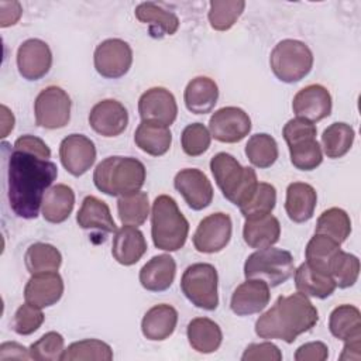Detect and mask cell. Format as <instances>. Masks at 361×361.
I'll return each mask as SVG.
<instances>
[{"mask_svg": "<svg viewBox=\"0 0 361 361\" xmlns=\"http://www.w3.org/2000/svg\"><path fill=\"white\" fill-rule=\"evenodd\" d=\"M58 176L49 159L14 149L8 158L7 195L11 210L23 219H35L48 188Z\"/></svg>", "mask_w": 361, "mask_h": 361, "instance_id": "obj_1", "label": "cell"}, {"mask_svg": "<svg viewBox=\"0 0 361 361\" xmlns=\"http://www.w3.org/2000/svg\"><path fill=\"white\" fill-rule=\"evenodd\" d=\"M319 322L314 305L300 292L279 296L274 306L255 322V333L265 340L293 343L298 336L309 331Z\"/></svg>", "mask_w": 361, "mask_h": 361, "instance_id": "obj_2", "label": "cell"}, {"mask_svg": "<svg viewBox=\"0 0 361 361\" xmlns=\"http://www.w3.org/2000/svg\"><path fill=\"white\" fill-rule=\"evenodd\" d=\"M147 171L141 161L133 157H107L93 172L94 186L109 196H128L141 190Z\"/></svg>", "mask_w": 361, "mask_h": 361, "instance_id": "obj_3", "label": "cell"}, {"mask_svg": "<svg viewBox=\"0 0 361 361\" xmlns=\"http://www.w3.org/2000/svg\"><path fill=\"white\" fill-rule=\"evenodd\" d=\"M189 234V223L169 195L155 197L151 209V237L162 251L180 250Z\"/></svg>", "mask_w": 361, "mask_h": 361, "instance_id": "obj_4", "label": "cell"}, {"mask_svg": "<svg viewBox=\"0 0 361 361\" xmlns=\"http://www.w3.org/2000/svg\"><path fill=\"white\" fill-rule=\"evenodd\" d=\"M210 171L223 196L238 207L247 203L257 189V172L251 166H243L227 152H219L210 159Z\"/></svg>", "mask_w": 361, "mask_h": 361, "instance_id": "obj_5", "label": "cell"}, {"mask_svg": "<svg viewBox=\"0 0 361 361\" xmlns=\"http://www.w3.org/2000/svg\"><path fill=\"white\" fill-rule=\"evenodd\" d=\"M274 75L285 83L302 80L313 68V54L310 48L299 39L279 41L269 56Z\"/></svg>", "mask_w": 361, "mask_h": 361, "instance_id": "obj_6", "label": "cell"}, {"mask_svg": "<svg viewBox=\"0 0 361 361\" xmlns=\"http://www.w3.org/2000/svg\"><path fill=\"white\" fill-rule=\"evenodd\" d=\"M295 272L293 257L282 248H261L248 255L244 264V276L265 281L269 286L286 282Z\"/></svg>", "mask_w": 361, "mask_h": 361, "instance_id": "obj_7", "label": "cell"}, {"mask_svg": "<svg viewBox=\"0 0 361 361\" xmlns=\"http://www.w3.org/2000/svg\"><path fill=\"white\" fill-rule=\"evenodd\" d=\"M217 283V271L207 262L189 265L180 278V289L186 299L204 310H214L219 306Z\"/></svg>", "mask_w": 361, "mask_h": 361, "instance_id": "obj_8", "label": "cell"}, {"mask_svg": "<svg viewBox=\"0 0 361 361\" xmlns=\"http://www.w3.org/2000/svg\"><path fill=\"white\" fill-rule=\"evenodd\" d=\"M71 97L62 87L48 86L35 97V123L38 127L48 130L62 128L71 120Z\"/></svg>", "mask_w": 361, "mask_h": 361, "instance_id": "obj_9", "label": "cell"}, {"mask_svg": "<svg viewBox=\"0 0 361 361\" xmlns=\"http://www.w3.org/2000/svg\"><path fill=\"white\" fill-rule=\"evenodd\" d=\"M96 72L106 79L124 76L133 63V49L124 39L109 38L102 41L93 54Z\"/></svg>", "mask_w": 361, "mask_h": 361, "instance_id": "obj_10", "label": "cell"}, {"mask_svg": "<svg viewBox=\"0 0 361 361\" xmlns=\"http://www.w3.org/2000/svg\"><path fill=\"white\" fill-rule=\"evenodd\" d=\"M233 231L231 217L223 212L212 213L200 220L195 234L193 245L199 252L214 254L226 248Z\"/></svg>", "mask_w": 361, "mask_h": 361, "instance_id": "obj_11", "label": "cell"}, {"mask_svg": "<svg viewBox=\"0 0 361 361\" xmlns=\"http://www.w3.org/2000/svg\"><path fill=\"white\" fill-rule=\"evenodd\" d=\"M210 135L227 144L244 140L251 131V118L240 107L227 106L214 111L209 120Z\"/></svg>", "mask_w": 361, "mask_h": 361, "instance_id": "obj_12", "label": "cell"}, {"mask_svg": "<svg viewBox=\"0 0 361 361\" xmlns=\"http://www.w3.org/2000/svg\"><path fill=\"white\" fill-rule=\"evenodd\" d=\"M59 158L71 175L82 176L96 161L94 142L83 134H71L61 141Z\"/></svg>", "mask_w": 361, "mask_h": 361, "instance_id": "obj_13", "label": "cell"}, {"mask_svg": "<svg viewBox=\"0 0 361 361\" xmlns=\"http://www.w3.org/2000/svg\"><path fill=\"white\" fill-rule=\"evenodd\" d=\"M52 65L49 45L39 38L25 39L17 49L18 73L27 80L44 78Z\"/></svg>", "mask_w": 361, "mask_h": 361, "instance_id": "obj_14", "label": "cell"}, {"mask_svg": "<svg viewBox=\"0 0 361 361\" xmlns=\"http://www.w3.org/2000/svg\"><path fill=\"white\" fill-rule=\"evenodd\" d=\"M141 121H154L169 127L178 116L175 96L165 87L157 86L145 90L138 100Z\"/></svg>", "mask_w": 361, "mask_h": 361, "instance_id": "obj_15", "label": "cell"}, {"mask_svg": "<svg viewBox=\"0 0 361 361\" xmlns=\"http://www.w3.org/2000/svg\"><path fill=\"white\" fill-rule=\"evenodd\" d=\"M173 186L193 210H203L213 200V186L200 169L186 168L179 171L173 178Z\"/></svg>", "mask_w": 361, "mask_h": 361, "instance_id": "obj_16", "label": "cell"}, {"mask_svg": "<svg viewBox=\"0 0 361 361\" xmlns=\"http://www.w3.org/2000/svg\"><path fill=\"white\" fill-rule=\"evenodd\" d=\"M90 127L103 137H117L128 126V113L124 104L114 99L97 102L89 113Z\"/></svg>", "mask_w": 361, "mask_h": 361, "instance_id": "obj_17", "label": "cell"}, {"mask_svg": "<svg viewBox=\"0 0 361 361\" xmlns=\"http://www.w3.org/2000/svg\"><path fill=\"white\" fill-rule=\"evenodd\" d=\"M331 106L330 92L317 83L300 89L292 100V110L296 117L306 118L312 123H317L329 117Z\"/></svg>", "mask_w": 361, "mask_h": 361, "instance_id": "obj_18", "label": "cell"}, {"mask_svg": "<svg viewBox=\"0 0 361 361\" xmlns=\"http://www.w3.org/2000/svg\"><path fill=\"white\" fill-rule=\"evenodd\" d=\"M269 299V285L262 279L248 278L234 289L230 307L237 316H250L264 310Z\"/></svg>", "mask_w": 361, "mask_h": 361, "instance_id": "obj_19", "label": "cell"}, {"mask_svg": "<svg viewBox=\"0 0 361 361\" xmlns=\"http://www.w3.org/2000/svg\"><path fill=\"white\" fill-rule=\"evenodd\" d=\"M62 295L63 281L58 271L31 275L24 288L25 302L39 309L55 305L56 302H59Z\"/></svg>", "mask_w": 361, "mask_h": 361, "instance_id": "obj_20", "label": "cell"}, {"mask_svg": "<svg viewBox=\"0 0 361 361\" xmlns=\"http://www.w3.org/2000/svg\"><path fill=\"white\" fill-rule=\"evenodd\" d=\"M145 251H147L145 237L137 227L123 224V227L114 233L113 244H111V255L118 264L124 267L134 265L141 259Z\"/></svg>", "mask_w": 361, "mask_h": 361, "instance_id": "obj_21", "label": "cell"}, {"mask_svg": "<svg viewBox=\"0 0 361 361\" xmlns=\"http://www.w3.org/2000/svg\"><path fill=\"white\" fill-rule=\"evenodd\" d=\"M176 275V262L169 254L152 257L140 269V283L149 292H164L171 288Z\"/></svg>", "mask_w": 361, "mask_h": 361, "instance_id": "obj_22", "label": "cell"}, {"mask_svg": "<svg viewBox=\"0 0 361 361\" xmlns=\"http://www.w3.org/2000/svg\"><path fill=\"white\" fill-rule=\"evenodd\" d=\"M138 21L148 25V34L152 38L173 35L179 28V18L173 11L164 8L152 1L140 3L134 11Z\"/></svg>", "mask_w": 361, "mask_h": 361, "instance_id": "obj_23", "label": "cell"}, {"mask_svg": "<svg viewBox=\"0 0 361 361\" xmlns=\"http://www.w3.org/2000/svg\"><path fill=\"white\" fill-rule=\"evenodd\" d=\"M178 323V312L173 306L161 303L152 306L141 320V331L147 340L162 341L172 336Z\"/></svg>", "mask_w": 361, "mask_h": 361, "instance_id": "obj_24", "label": "cell"}, {"mask_svg": "<svg viewBox=\"0 0 361 361\" xmlns=\"http://www.w3.org/2000/svg\"><path fill=\"white\" fill-rule=\"evenodd\" d=\"M317 203L314 188L305 182H293L286 189L285 210L293 223H305L313 217Z\"/></svg>", "mask_w": 361, "mask_h": 361, "instance_id": "obj_25", "label": "cell"}, {"mask_svg": "<svg viewBox=\"0 0 361 361\" xmlns=\"http://www.w3.org/2000/svg\"><path fill=\"white\" fill-rule=\"evenodd\" d=\"M219 99L217 83L207 76L193 78L185 87L183 102L193 114H206L213 110Z\"/></svg>", "mask_w": 361, "mask_h": 361, "instance_id": "obj_26", "label": "cell"}, {"mask_svg": "<svg viewBox=\"0 0 361 361\" xmlns=\"http://www.w3.org/2000/svg\"><path fill=\"white\" fill-rule=\"evenodd\" d=\"M135 145L148 155L161 157L166 154L172 144V133L169 127L154 123L141 121L134 133Z\"/></svg>", "mask_w": 361, "mask_h": 361, "instance_id": "obj_27", "label": "cell"}, {"mask_svg": "<svg viewBox=\"0 0 361 361\" xmlns=\"http://www.w3.org/2000/svg\"><path fill=\"white\" fill-rule=\"evenodd\" d=\"M76 221L83 230L116 233L117 227L106 202L96 196H86L76 214Z\"/></svg>", "mask_w": 361, "mask_h": 361, "instance_id": "obj_28", "label": "cell"}, {"mask_svg": "<svg viewBox=\"0 0 361 361\" xmlns=\"http://www.w3.org/2000/svg\"><path fill=\"white\" fill-rule=\"evenodd\" d=\"M75 206V193L71 186L58 183L49 188L42 199L41 213L42 217L54 224L65 221Z\"/></svg>", "mask_w": 361, "mask_h": 361, "instance_id": "obj_29", "label": "cell"}, {"mask_svg": "<svg viewBox=\"0 0 361 361\" xmlns=\"http://www.w3.org/2000/svg\"><path fill=\"white\" fill-rule=\"evenodd\" d=\"M190 347L202 354H212L219 350L223 341L220 326L209 317H196L186 329Z\"/></svg>", "mask_w": 361, "mask_h": 361, "instance_id": "obj_30", "label": "cell"}, {"mask_svg": "<svg viewBox=\"0 0 361 361\" xmlns=\"http://www.w3.org/2000/svg\"><path fill=\"white\" fill-rule=\"evenodd\" d=\"M243 237L245 244L251 248L261 250L272 247L274 244L278 243L281 237L279 220L272 214L245 220Z\"/></svg>", "mask_w": 361, "mask_h": 361, "instance_id": "obj_31", "label": "cell"}, {"mask_svg": "<svg viewBox=\"0 0 361 361\" xmlns=\"http://www.w3.org/2000/svg\"><path fill=\"white\" fill-rule=\"evenodd\" d=\"M295 286L298 292L303 293L305 296L317 299L329 298L337 288L330 275L313 269L306 262L300 264L299 268L295 269Z\"/></svg>", "mask_w": 361, "mask_h": 361, "instance_id": "obj_32", "label": "cell"}, {"mask_svg": "<svg viewBox=\"0 0 361 361\" xmlns=\"http://www.w3.org/2000/svg\"><path fill=\"white\" fill-rule=\"evenodd\" d=\"M341 244L334 241L333 238L324 235V234H314L305 250L306 255V264H309L313 269L330 275L331 267L341 251ZM331 276V275H330Z\"/></svg>", "mask_w": 361, "mask_h": 361, "instance_id": "obj_33", "label": "cell"}, {"mask_svg": "<svg viewBox=\"0 0 361 361\" xmlns=\"http://www.w3.org/2000/svg\"><path fill=\"white\" fill-rule=\"evenodd\" d=\"M330 333L341 340L361 338V313L353 305H340L330 313L329 317Z\"/></svg>", "mask_w": 361, "mask_h": 361, "instance_id": "obj_34", "label": "cell"}, {"mask_svg": "<svg viewBox=\"0 0 361 361\" xmlns=\"http://www.w3.org/2000/svg\"><path fill=\"white\" fill-rule=\"evenodd\" d=\"M24 261L31 275L56 272L62 264V255L59 250L52 244L34 243L27 248Z\"/></svg>", "mask_w": 361, "mask_h": 361, "instance_id": "obj_35", "label": "cell"}, {"mask_svg": "<svg viewBox=\"0 0 361 361\" xmlns=\"http://www.w3.org/2000/svg\"><path fill=\"white\" fill-rule=\"evenodd\" d=\"M355 138L354 128L347 123H333L322 134L323 151L329 158H341L353 147Z\"/></svg>", "mask_w": 361, "mask_h": 361, "instance_id": "obj_36", "label": "cell"}, {"mask_svg": "<svg viewBox=\"0 0 361 361\" xmlns=\"http://www.w3.org/2000/svg\"><path fill=\"white\" fill-rule=\"evenodd\" d=\"M351 233V220L345 210L340 207H330L324 210L317 221L314 234H324L338 244H343Z\"/></svg>", "mask_w": 361, "mask_h": 361, "instance_id": "obj_37", "label": "cell"}, {"mask_svg": "<svg viewBox=\"0 0 361 361\" xmlns=\"http://www.w3.org/2000/svg\"><path fill=\"white\" fill-rule=\"evenodd\" d=\"M278 154L279 151L275 138L267 133L251 135L245 144V155L248 161L259 169L272 166L278 159Z\"/></svg>", "mask_w": 361, "mask_h": 361, "instance_id": "obj_38", "label": "cell"}, {"mask_svg": "<svg viewBox=\"0 0 361 361\" xmlns=\"http://www.w3.org/2000/svg\"><path fill=\"white\" fill-rule=\"evenodd\" d=\"M111 361L113 360V350L111 347L97 338H86L80 341H75L69 344L61 361Z\"/></svg>", "mask_w": 361, "mask_h": 361, "instance_id": "obj_39", "label": "cell"}, {"mask_svg": "<svg viewBox=\"0 0 361 361\" xmlns=\"http://www.w3.org/2000/svg\"><path fill=\"white\" fill-rule=\"evenodd\" d=\"M245 8L244 0H213L209 3L207 20L216 31L230 30Z\"/></svg>", "mask_w": 361, "mask_h": 361, "instance_id": "obj_40", "label": "cell"}, {"mask_svg": "<svg viewBox=\"0 0 361 361\" xmlns=\"http://www.w3.org/2000/svg\"><path fill=\"white\" fill-rule=\"evenodd\" d=\"M117 213L123 224L134 227L144 224L149 214L148 195L140 190L137 193L118 197Z\"/></svg>", "mask_w": 361, "mask_h": 361, "instance_id": "obj_41", "label": "cell"}, {"mask_svg": "<svg viewBox=\"0 0 361 361\" xmlns=\"http://www.w3.org/2000/svg\"><path fill=\"white\" fill-rule=\"evenodd\" d=\"M276 203V190L271 183L258 182L255 192L247 203L240 206V212L245 220L258 219L271 214Z\"/></svg>", "mask_w": 361, "mask_h": 361, "instance_id": "obj_42", "label": "cell"}, {"mask_svg": "<svg viewBox=\"0 0 361 361\" xmlns=\"http://www.w3.org/2000/svg\"><path fill=\"white\" fill-rule=\"evenodd\" d=\"M290 162L300 171H313L323 162V151L316 138H305L289 144Z\"/></svg>", "mask_w": 361, "mask_h": 361, "instance_id": "obj_43", "label": "cell"}, {"mask_svg": "<svg viewBox=\"0 0 361 361\" xmlns=\"http://www.w3.org/2000/svg\"><path fill=\"white\" fill-rule=\"evenodd\" d=\"M31 360L59 361L65 351L63 336L58 331H48L30 345Z\"/></svg>", "mask_w": 361, "mask_h": 361, "instance_id": "obj_44", "label": "cell"}, {"mask_svg": "<svg viewBox=\"0 0 361 361\" xmlns=\"http://www.w3.org/2000/svg\"><path fill=\"white\" fill-rule=\"evenodd\" d=\"M330 275L338 288L353 286L360 275V259L354 254L341 250L333 262Z\"/></svg>", "mask_w": 361, "mask_h": 361, "instance_id": "obj_45", "label": "cell"}, {"mask_svg": "<svg viewBox=\"0 0 361 361\" xmlns=\"http://www.w3.org/2000/svg\"><path fill=\"white\" fill-rule=\"evenodd\" d=\"M212 142L209 128L202 123H192L186 126L180 134V145L186 155L199 157L204 154Z\"/></svg>", "mask_w": 361, "mask_h": 361, "instance_id": "obj_46", "label": "cell"}, {"mask_svg": "<svg viewBox=\"0 0 361 361\" xmlns=\"http://www.w3.org/2000/svg\"><path fill=\"white\" fill-rule=\"evenodd\" d=\"M44 319L45 316L39 307L25 302L17 309L11 322V329L20 336H30L41 327Z\"/></svg>", "mask_w": 361, "mask_h": 361, "instance_id": "obj_47", "label": "cell"}, {"mask_svg": "<svg viewBox=\"0 0 361 361\" xmlns=\"http://www.w3.org/2000/svg\"><path fill=\"white\" fill-rule=\"evenodd\" d=\"M316 133H317V128L314 123L302 117L290 118L283 126V130H282V135L288 145L305 138H316Z\"/></svg>", "mask_w": 361, "mask_h": 361, "instance_id": "obj_48", "label": "cell"}, {"mask_svg": "<svg viewBox=\"0 0 361 361\" xmlns=\"http://www.w3.org/2000/svg\"><path fill=\"white\" fill-rule=\"evenodd\" d=\"M241 360L243 361H259V360L281 361L282 360V353L278 348V345H275L271 341L252 343L244 350V353L241 355Z\"/></svg>", "mask_w": 361, "mask_h": 361, "instance_id": "obj_49", "label": "cell"}, {"mask_svg": "<svg viewBox=\"0 0 361 361\" xmlns=\"http://www.w3.org/2000/svg\"><path fill=\"white\" fill-rule=\"evenodd\" d=\"M14 149L37 155L42 159H49L51 158V149L45 144V141L35 137V135H30V134L18 137L14 142Z\"/></svg>", "mask_w": 361, "mask_h": 361, "instance_id": "obj_50", "label": "cell"}, {"mask_svg": "<svg viewBox=\"0 0 361 361\" xmlns=\"http://www.w3.org/2000/svg\"><path fill=\"white\" fill-rule=\"evenodd\" d=\"M329 357V348L323 341H310L302 344L296 353V361H324Z\"/></svg>", "mask_w": 361, "mask_h": 361, "instance_id": "obj_51", "label": "cell"}, {"mask_svg": "<svg viewBox=\"0 0 361 361\" xmlns=\"http://www.w3.org/2000/svg\"><path fill=\"white\" fill-rule=\"evenodd\" d=\"M23 14L21 4L18 1H0V27L6 28L14 25Z\"/></svg>", "mask_w": 361, "mask_h": 361, "instance_id": "obj_52", "label": "cell"}, {"mask_svg": "<svg viewBox=\"0 0 361 361\" xmlns=\"http://www.w3.org/2000/svg\"><path fill=\"white\" fill-rule=\"evenodd\" d=\"M0 360H31L30 350L16 341H6L0 345Z\"/></svg>", "mask_w": 361, "mask_h": 361, "instance_id": "obj_53", "label": "cell"}, {"mask_svg": "<svg viewBox=\"0 0 361 361\" xmlns=\"http://www.w3.org/2000/svg\"><path fill=\"white\" fill-rule=\"evenodd\" d=\"M341 361H360L361 360V338H353L344 341L343 353L338 357Z\"/></svg>", "mask_w": 361, "mask_h": 361, "instance_id": "obj_54", "label": "cell"}, {"mask_svg": "<svg viewBox=\"0 0 361 361\" xmlns=\"http://www.w3.org/2000/svg\"><path fill=\"white\" fill-rule=\"evenodd\" d=\"M14 127V116L13 113L3 104L1 106V137H7L8 133Z\"/></svg>", "mask_w": 361, "mask_h": 361, "instance_id": "obj_55", "label": "cell"}]
</instances>
